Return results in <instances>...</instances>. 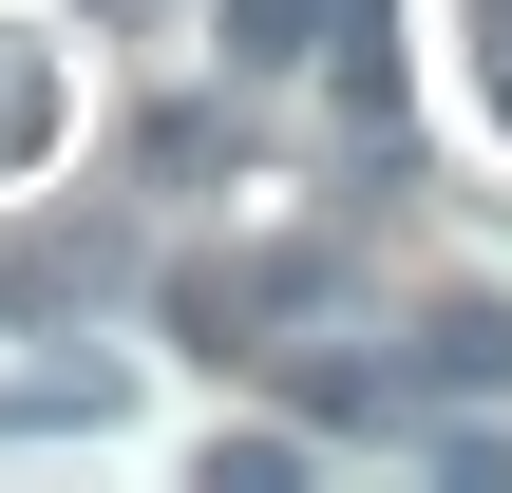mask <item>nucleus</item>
Returning <instances> with one entry per match:
<instances>
[{
	"mask_svg": "<svg viewBox=\"0 0 512 493\" xmlns=\"http://www.w3.org/2000/svg\"><path fill=\"white\" fill-rule=\"evenodd\" d=\"M380 0H209V38H228V76H304L323 38H361Z\"/></svg>",
	"mask_w": 512,
	"mask_h": 493,
	"instance_id": "nucleus-1",
	"label": "nucleus"
},
{
	"mask_svg": "<svg viewBox=\"0 0 512 493\" xmlns=\"http://www.w3.org/2000/svg\"><path fill=\"white\" fill-rule=\"evenodd\" d=\"M0 285H19L38 323H76V304H114V285H133V228H38V247L0 266Z\"/></svg>",
	"mask_w": 512,
	"mask_h": 493,
	"instance_id": "nucleus-2",
	"label": "nucleus"
},
{
	"mask_svg": "<svg viewBox=\"0 0 512 493\" xmlns=\"http://www.w3.org/2000/svg\"><path fill=\"white\" fill-rule=\"evenodd\" d=\"M57 114H76V95H57V57L0 19V171H38V152H57Z\"/></svg>",
	"mask_w": 512,
	"mask_h": 493,
	"instance_id": "nucleus-3",
	"label": "nucleus"
},
{
	"mask_svg": "<svg viewBox=\"0 0 512 493\" xmlns=\"http://www.w3.org/2000/svg\"><path fill=\"white\" fill-rule=\"evenodd\" d=\"M418 361H437V380H512V323H494V304H437V342H418Z\"/></svg>",
	"mask_w": 512,
	"mask_h": 493,
	"instance_id": "nucleus-4",
	"label": "nucleus"
}]
</instances>
